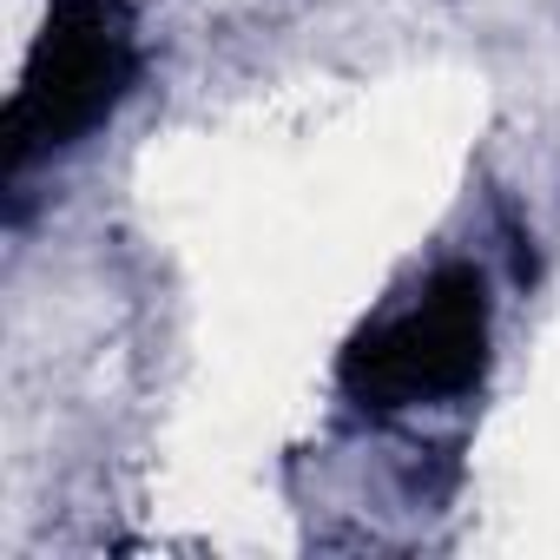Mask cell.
Wrapping results in <instances>:
<instances>
[{
  "label": "cell",
  "instance_id": "obj_1",
  "mask_svg": "<svg viewBox=\"0 0 560 560\" xmlns=\"http://www.w3.org/2000/svg\"><path fill=\"white\" fill-rule=\"evenodd\" d=\"M494 357V298L475 264H435L396 291L337 357V383L370 416L448 409L481 389Z\"/></svg>",
  "mask_w": 560,
  "mask_h": 560
},
{
  "label": "cell",
  "instance_id": "obj_2",
  "mask_svg": "<svg viewBox=\"0 0 560 560\" xmlns=\"http://www.w3.org/2000/svg\"><path fill=\"white\" fill-rule=\"evenodd\" d=\"M139 21L126 0H54L0 119L8 178L86 145L139 86Z\"/></svg>",
  "mask_w": 560,
  "mask_h": 560
}]
</instances>
